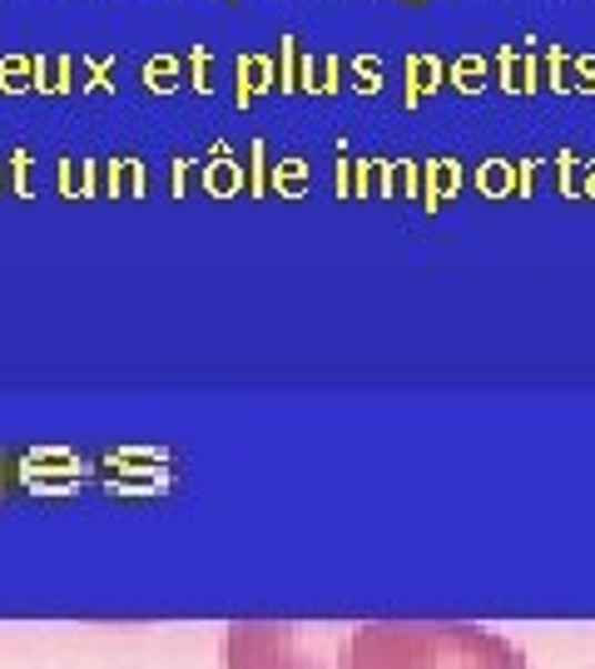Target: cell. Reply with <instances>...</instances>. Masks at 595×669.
<instances>
[{"label": "cell", "instance_id": "6da1fadb", "mask_svg": "<svg viewBox=\"0 0 595 669\" xmlns=\"http://www.w3.org/2000/svg\"><path fill=\"white\" fill-rule=\"evenodd\" d=\"M347 669H531L502 630L466 620H372L353 630Z\"/></svg>", "mask_w": 595, "mask_h": 669}, {"label": "cell", "instance_id": "7a4b0ae2", "mask_svg": "<svg viewBox=\"0 0 595 669\" xmlns=\"http://www.w3.org/2000/svg\"><path fill=\"white\" fill-rule=\"evenodd\" d=\"M357 625L239 620L223 630V669H347Z\"/></svg>", "mask_w": 595, "mask_h": 669}, {"label": "cell", "instance_id": "3957f363", "mask_svg": "<svg viewBox=\"0 0 595 669\" xmlns=\"http://www.w3.org/2000/svg\"><path fill=\"white\" fill-rule=\"evenodd\" d=\"M273 80H279V60H269V55H239V65H233V100H239V110H249L253 94L269 90Z\"/></svg>", "mask_w": 595, "mask_h": 669}, {"label": "cell", "instance_id": "277c9868", "mask_svg": "<svg viewBox=\"0 0 595 669\" xmlns=\"http://www.w3.org/2000/svg\"><path fill=\"white\" fill-rule=\"evenodd\" d=\"M446 80L442 55H407V104H422V94Z\"/></svg>", "mask_w": 595, "mask_h": 669}, {"label": "cell", "instance_id": "5b68a950", "mask_svg": "<svg viewBox=\"0 0 595 669\" xmlns=\"http://www.w3.org/2000/svg\"><path fill=\"white\" fill-rule=\"evenodd\" d=\"M486 74H492V65H486L482 55H456L452 65H446V80H452L462 94H476V90H482Z\"/></svg>", "mask_w": 595, "mask_h": 669}, {"label": "cell", "instance_id": "8992f818", "mask_svg": "<svg viewBox=\"0 0 595 669\" xmlns=\"http://www.w3.org/2000/svg\"><path fill=\"white\" fill-rule=\"evenodd\" d=\"M179 80H184V65H179L174 55H149V60H144V84H149L154 94L179 90Z\"/></svg>", "mask_w": 595, "mask_h": 669}, {"label": "cell", "instance_id": "52a82bcc", "mask_svg": "<svg viewBox=\"0 0 595 669\" xmlns=\"http://www.w3.org/2000/svg\"><path fill=\"white\" fill-rule=\"evenodd\" d=\"M347 80H353L357 94H377V90H382V60H377V55L347 60Z\"/></svg>", "mask_w": 595, "mask_h": 669}, {"label": "cell", "instance_id": "ba28073f", "mask_svg": "<svg viewBox=\"0 0 595 669\" xmlns=\"http://www.w3.org/2000/svg\"><path fill=\"white\" fill-rule=\"evenodd\" d=\"M0 90H6V94L36 90V80H30V55H6V60H0Z\"/></svg>", "mask_w": 595, "mask_h": 669}, {"label": "cell", "instance_id": "9c48e42d", "mask_svg": "<svg viewBox=\"0 0 595 669\" xmlns=\"http://www.w3.org/2000/svg\"><path fill=\"white\" fill-rule=\"evenodd\" d=\"M189 84H194L199 94L214 90V50H209V45H194V50H189Z\"/></svg>", "mask_w": 595, "mask_h": 669}, {"label": "cell", "instance_id": "30bf717a", "mask_svg": "<svg viewBox=\"0 0 595 669\" xmlns=\"http://www.w3.org/2000/svg\"><path fill=\"white\" fill-rule=\"evenodd\" d=\"M298 40L293 36H279V90H298Z\"/></svg>", "mask_w": 595, "mask_h": 669}, {"label": "cell", "instance_id": "8fae6325", "mask_svg": "<svg viewBox=\"0 0 595 669\" xmlns=\"http://www.w3.org/2000/svg\"><path fill=\"white\" fill-rule=\"evenodd\" d=\"M546 84L551 90H571V55H566V45H551L546 50Z\"/></svg>", "mask_w": 595, "mask_h": 669}, {"label": "cell", "instance_id": "7c38bea8", "mask_svg": "<svg viewBox=\"0 0 595 669\" xmlns=\"http://www.w3.org/2000/svg\"><path fill=\"white\" fill-rule=\"evenodd\" d=\"M521 65H516V50L512 45H502V50H496V84H502V90H521V74H516Z\"/></svg>", "mask_w": 595, "mask_h": 669}, {"label": "cell", "instance_id": "4fadbf2b", "mask_svg": "<svg viewBox=\"0 0 595 669\" xmlns=\"http://www.w3.org/2000/svg\"><path fill=\"white\" fill-rule=\"evenodd\" d=\"M317 70H323V74H317V90H323V94H333L337 84H343L347 60H343V55H323V60H317Z\"/></svg>", "mask_w": 595, "mask_h": 669}, {"label": "cell", "instance_id": "5bb4252c", "mask_svg": "<svg viewBox=\"0 0 595 669\" xmlns=\"http://www.w3.org/2000/svg\"><path fill=\"white\" fill-rule=\"evenodd\" d=\"M110 65L114 60H84V70H90V80H84V90H110Z\"/></svg>", "mask_w": 595, "mask_h": 669}, {"label": "cell", "instance_id": "9a60e30c", "mask_svg": "<svg viewBox=\"0 0 595 669\" xmlns=\"http://www.w3.org/2000/svg\"><path fill=\"white\" fill-rule=\"evenodd\" d=\"M541 80H546V74H541V55L531 50V55H521V90H536Z\"/></svg>", "mask_w": 595, "mask_h": 669}, {"label": "cell", "instance_id": "2e32d148", "mask_svg": "<svg viewBox=\"0 0 595 669\" xmlns=\"http://www.w3.org/2000/svg\"><path fill=\"white\" fill-rule=\"evenodd\" d=\"M571 70H576V90L595 94V55H581V60H571Z\"/></svg>", "mask_w": 595, "mask_h": 669}, {"label": "cell", "instance_id": "e0dca14e", "mask_svg": "<svg viewBox=\"0 0 595 669\" xmlns=\"http://www.w3.org/2000/svg\"><path fill=\"white\" fill-rule=\"evenodd\" d=\"M30 80H36V90H50V80H56V60L36 55V60H30Z\"/></svg>", "mask_w": 595, "mask_h": 669}, {"label": "cell", "instance_id": "ac0fdd59", "mask_svg": "<svg viewBox=\"0 0 595 669\" xmlns=\"http://www.w3.org/2000/svg\"><path fill=\"white\" fill-rule=\"evenodd\" d=\"M70 55H56V80H50V90H70Z\"/></svg>", "mask_w": 595, "mask_h": 669}, {"label": "cell", "instance_id": "d6986e66", "mask_svg": "<svg viewBox=\"0 0 595 669\" xmlns=\"http://www.w3.org/2000/svg\"><path fill=\"white\" fill-rule=\"evenodd\" d=\"M233 179H239V174H233V164H219L214 174H209V184H214V189H233Z\"/></svg>", "mask_w": 595, "mask_h": 669}, {"label": "cell", "instance_id": "ffe728a7", "mask_svg": "<svg viewBox=\"0 0 595 669\" xmlns=\"http://www.w3.org/2000/svg\"><path fill=\"white\" fill-rule=\"evenodd\" d=\"M402 6H427V0H402Z\"/></svg>", "mask_w": 595, "mask_h": 669}, {"label": "cell", "instance_id": "44dd1931", "mask_svg": "<svg viewBox=\"0 0 595 669\" xmlns=\"http://www.w3.org/2000/svg\"><path fill=\"white\" fill-rule=\"evenodd\" d=\"M229 6H239V0H229Z\"/></svg>", "mask_w": 595, "mask_h": 669}]
</instances>
